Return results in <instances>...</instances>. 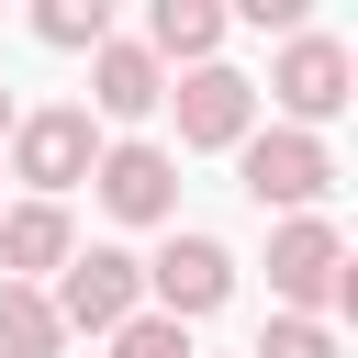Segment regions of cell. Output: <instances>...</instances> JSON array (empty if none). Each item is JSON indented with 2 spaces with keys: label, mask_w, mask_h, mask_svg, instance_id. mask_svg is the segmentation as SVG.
Wrapping results in <instances>:
<instances>
[{
  "label": "cell",
  "mask_w": 358,
  "mask_h": 358,
  "mask_svg": "<svg viewBox=\"0 0 358 358\" xmlns=\"http://www.w3.org/2000/svg\"><path fill=\"white\" fill-rule=\"evenodd\" d=\"M90 190H101L112 224H179V157L157 134H112L101 168H90Z\"/></svg>",
  "instance_id": "ba28073f"
},
{
  "label": "cell",
  "mask_w": 358,
  "mask_h": 358,
  "mask_svg": "<svg viewBox=\"0 0 358 358\" xmlns=\"http://www.w3.org/2000/svg\"><path fill=\"white\" fill-rule=\"evenodd\" d=\"M45 302H56L67 336H112V324L145 313V257H134V246H78V257L45 280Z\"/></svg>",
  "instance_id": "52a82bcc"
},
{
  "label": "cell",
  "mask_w": 358,
  "mask_h": 358,
  "mask_svg": "<svg viewBox=\"0 0 358 358\" xmlns=\"http://www.w3.org/2000/svg\"><path fill=\"white\" fill-rule=\"evenodd\" d=\"M90 168H101V123H90L78 101H45V112L11 123V179H22V201H67Z\"/></svg>",
  "instance_id": "8992f818"
},
{
  "label": "cell",
  "mask_w": 358,
  "mask_h": 358,
  "mask_svg": "<svg viewBox=\"0 0 358 358\" xmlns=\"http://www.w3.org/2000/svg\"><path fill=\"white\" fill-rule=\"evenodd\" d=\"M67 257H78V224H67V201H0V280L45 291Z\"/></svg>",
  "instance_id": "30bf717a"
},
{
  "label": "cell",
  "mask_w": 358,
  "mask_h": 358,
  "mask_svg": "<svg viewBox=\"0 0 358 358\" xmlns=\"http://www.w3.org/2000/svg\"><path fill=\"white\" fill-rule=\"evenodd\" d=\"M358 101V56H347V34H280V56H268V112L291 123V134H324L336 112Z\"/></svg>",
  "instance_id": "7a4b0ae2"
},
{
  "label": "cell",
  "mask_w": 358,
  "mask_h": 358,
  "mask_svg": "<svg viewBox=\"0 0 358 358\" xmlns=\"http://www.w3.org/2000/svg\"><path fill=\"white\" fill-rule=\"evenodd\" d=\"M0 358H67L56 302H45V291H22V280H0Z\"/></svg>",
  "instance_id": "7c38bea8"
},
{
  "label": "cell",
  "mask_w": 358,
  "mask_h": 358,
  "mask_svg": "<svg viewBox=\"0 0 358 358\" xmlns=\"http://www.w3.org/2000/svg\"><path fill=\"white\" fill-rule=\"evenodd\" d=\"M268 302H280V313H313V324H336V313L358 302L347 235H336L324 213H291V224H268Z\"/></svg>",
  "instance_id": "6da1fadb"
},
{
  "label": "cell",
  "mask_w": 358,
  "mask_h": 358,
  "mask_svg": "<svg viewBox=\"0 0 358 358\" xmlns=\"http://www.w3.org/2000/svg\"><path fill=\"white\" fill-rule=\"evenodd\" d=\"M101 347H112V358H201V347H190V324H168V313H134V324H112Z\"/></svg>",
  "instance_id": "9a60e30c"
},
{
  "label": "cell",
  "mask_w": 358,
  "mask_h": 358,
  "mask_svg": "<svg viewBox=\"0 0 358 358\" xmlns=\"http://www.w3.org/2000/svg\"><path fill=\"white\" fill-rule=\"evenodd\" d=\"M157 101H168V67L134 45V34H112L101 56H90V123H157Z\"/></svg>",
  "instance_id": "9c48e42d"
},
{
  "label": "cell",
  "mask_w": 358,
  "mask_h": 358,
  "mask_svg": "<svg viewBox=\"0 0 358 358\" xmlns=\"http://www.w3.org/2000/svg\"><path fill=\"white\" fill-rule=\"evenodd\" d=\"M157 112L179 123L168 157H235V145L257 134V78H246V67H179Z\"/></svg>",
  "instance_id": "277c9868"
},
{
  "label": "cell",
  "mask_w": 358,
  "mask_h": 358,
  "mask_svg": "<svg viewBox=\"0 0 358 358\" xmlns=\"http://www.w3.org/2000/svg\"><path fill=\"white\" fill-rule=\"evenodd\" d=\"M224 22H235L224 0H145V34L134 45L179 78V67H224Z\"/></svg>",
  "instance_id": "8fae6325"
},
{
  "label": "cell",
  "mask_w": 358,
  "mask_h": 358,
  "mask_svg": "<svg viewBox=\"0 0 358 358\" xmlns=\"http://www.w3.org/2000/svg\"><path fill=\"white\" fill-rule=\"evenodd\" d=\"M235 179H246V201L257 213H324L336 201V145L324 134H291V123H257L246 145H235Z\"/></svg>",
  "instance_id": "3957f363"
},
{
  "label": "cell",
  "mask_w": 358,
  "mask_h": 358,
  "mask_svg": "<svg viewBox=\"0 0 358 358\" xmlns=\"http://www.w3.org/2000/svg\"><path fill=\"white\" fill-rule=\"evenodd\" d=\"M246 358H347V336H336V324H313V313H268Z\"/></svg>",
  "instance_id": "5bb4252c"
},
{
  "label": "cell",
  "mask_w": 358,
  "mask_h": 358,
  "mask_svg": "<svg viewBox=\"0 0 358 358\" xmlns=\"http://www.w3.org/2000/svg\"><path fill=\"white\" fill-rule=\"evenodd\" d=\"M224 302H235V246H224V235H201V224H168V235H157V257H145V313L201 324V313H224Z\"/></svg>",
  "instance_id": "5b68a950"
},
{
  "label": "cell",
  "mask_w": 358,
  "mask_h": 358,
  "mask_svg": "<svg viewBox=\"0 0 358 358\" xmlns=\"http://www.w3.org/2000/svg\"><path fill=\"white\" fill-rule=\"evenodd\" d=\"M11 123H22V101H11V90H0V145H11Z\"/></svg>",
  "instance_id": "2e32d148"
},
{
  "label": "cell",
  "mask_w": 358,
  "mask_h": 358,
  "mask_svg": "<svg viewBox=\"0 0 358 358\" xmlns=\"http://www.w3.org/2000/svg\"><path fill=\"white\" fill-rule=\"evenodd\" d=\"M34 34H45L56 56H101V45H112V11H101V0H34Z\"/></svg>",
  "instance_id": "4fadbf2b"
}]
</instances>
